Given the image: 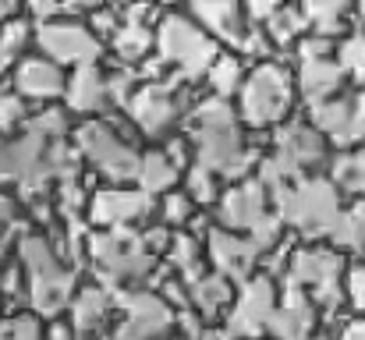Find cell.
<instances>
[{"instance_id":"11","label":"cell","mask_w":365,"mask_h":340,"mask_svg":"<svg viewBox=\"0 0 365 340\" xmlns=\"http://www.w3.org/2000/svg\"><path fill=\"white\" fill-rule=\"evenodd\" d=\"M110 100V86H107V75L100 68H78L75 78L68 82V107L78 113H93L103 110Z\"/></svg>"},{"instance_id":"1","label":"cell","mask_w":365,"mask_h":340,"mask_svg":"<svg viewBox=\"0 0 365 340\" xmlns=\"http://www.w3.org/2000/svg\"><path fill=\"white\" fill-rule=\"evenodd\" d=\"M160 50H163V61H174L178 71H185L188 78L206 75L213 68V61H217V43L206 36V29H199L185 14H167L163 18Z\"/></svg>"},{"instance_id":"22","label":"cell","mask_w":365,"mask_h":340,"mask_svg":"<svg viewBox=\"0 0 365 340\" xmlns=\"http://www.w3.org/2000/svg\"><path fill=\"white\" fill-rule=\"evenodd\" d=\"M7 61H11V57H7V53L0 50V75H4V68H7Z\"/></svg>"},{"instance_id":"21","label":"cell","mask_w":365,"mask_h":340,"mask_svg":"<svg viewBox=\"0 0 365 340\" xmlns=\"http://www.w3.org/2000/svg\"><path fill=\"white\" fill-rule=\"evenodd\" d=\"M344 340H365V323H355V326L344 334Z\"/></svg>"},{"instance_id":"16","label":"cell","mask_w":365,"mask_h":340,"mask_svg":"<svg viewBox=\"0 0 365 340\" xmlns=\"http://www.w3.org/2000/svg\"><path fill=\"white\" fill-rule=\"evenodd\" d=\"M188 195H192L195 202H202V206L213 202V199H217V174L199 163V167L192 170V192H188Z\"/></svg>"},{"instance_id":"5","label":"cell","mask_w":365,"mask_h":340,"mask_svg":"<svg viewBox=\"0 0 365 340\" xmlns=\"http://www.w3.org/2000/svg\"><path fill=\"white\" fill-rule=\"evenodd\" d=\"M39 46L50 53V61H64V64H82L89 68L100 53V43L96 36L78 25V21H46L39 25Z\"/></svg>"},{"instance_id":"20","label":"cell","mask_w":365,"mask_h":340,"mask_svg":"<svg viewBox=\"0 0 365 340\" xmlns=\"http://www.w3.org/2000/svg\"><path fill=\"white\" fill-rule=\"evenodd\" d=\"M341 64L344 68H362L365 71V36H351L341 46Z\"/></svg>"},{"instance_id":"4","label":"cell","mask_w":365,"mask_h":340,"mask_svg":"<svg viewBox=\"0 0 365 340\" xmlns=\"http://www.w3.org/2000/svg\"><path fill=\"white\" fill-rule=\"evenodd\" d=\"M280 206L302 234H319L337 224V192L327 181H302L298 188L287 192Z\"/></svg>"},{"instance_id":"9","label":"cell","mask_w":365,"mask_h":340,"mask_svg":"<svg viewBox=\"0 0 365 340\" xmlns=\"http://www.w3.org/2000/svg\"><path fill=\"white\" fill-rule=\"evenodd\" d=\"M153 210V199L149 192H121V188H110V192H100L93 199V210L89 217L96 224H110V227H124L128 220L142 217Z\"/></svg>"},{"instance_id":"7","label":"cell","mask_w":365,"mask_h":340,"mask_svg":"<svg viewBox=\"0 0 365 340\" xmlns=\"http://www.w3.org/2000/svg\"><path fill=\"white\" fill-rule=\"evenodd\" d=\"M266 199H269V188H266L262 181H245L235 192L224 195L220 217H224L227 227H248V230H255V227L269 217V213H266Z\"/></svg>"},{"instance_id":"13","label":"cell","mask_w":365,"mask_h":340,"mask_svg":"<svg viewBox=\"0 0 365 340\" xmlns=\"http://www.w3.org/2000/svg\"><path fill=\"white\" fill-rule=\"evenodd\" d=\"M235 298V287H231V280L224 277V273H213V277H199L195 280V287H192V302L206 312V316H213L220 305H227Z\"/></svg>"},{"instance_id":"3","label":"cell","mask_w":365,"mask_h":340,"mask_svg":"<svg viewBox=\"0 0 365 340\" xmlns=\"http://www.w3.org/2000/svg\"><path fill=\"white\" fill-rule=\"evenodd\" d=\"M291 103V82L280 68L262 64L259 71H252V78L242 89V113L248 124H273L280 120Z\"/></svg>"},{"instance_id":"12","label":"cell","mask_w":365,"mask_h":340,"mask_svg":"<svg viewBox=\"0 0 365 340\" xmlns=\"http://www.w3.org/2000/svg\"><path fill=\"white\" fill-rule=\"evenodd\" d=\"M298 86H302V93H305L309 100H316V107H319V103H327V100L334 96V89L341 86V68H337L334 61H305Z\"/></svg>"},{"instance_id":"18","label":"cell","mask_w":365,"mask_h":340,"mask_svg":"<svg viewBox=\"0 0 365 340\" xmlns=\"http://www.w3.org/2000/svg\"><path fill=\"white\" fill-rule=\"evenodd\" d=\"M21 120H25V103H21V96H18V93H0V128L11 131V128L21 124Z\"/></svg>"},{"instance_id":"17","label":"cell","mask_w":365,"mask_h":340,"mask_svg":"<svg viewBox=\"0 0 365 340\" xmlns=\"http://www.w3.org/2000/svg\"><path fill=\"white\" fill-rule=\"evenodd\" d=\"M29 39H32L29 21H18V18H14V21H7V25L0 29V50H4L7 57H14V53H18Z\"/></svg>"},{"instance_id":"8","label":"cell","mask_w":365,"mask_h":340,"mask_svg":"<svg viewBox=\"0 0 365 340\" xmlns=\"http://www.w3.org/2000/svg\"><path fill=\"white\" fill-rule=\"evenodd\" d=\"M210 255L217 262V273H224L227 280H245L255 269V255L259 252L245 237H235L227 230H213L210 234Z\"/></svg>"},{"instance_id":"6","label":"cell","mask_w":365,"mask_h":340,"mask_svg":"<svg viewBox=\"0 0 365 340\" xmlns=\"http://www.w3.org/2000/svg\"><path fill=\"white\" fill-rule=\"evenodd\" d=\"M277 316V305H273V287L269 280H255L248 284L231 312V334H259L262 326H269V319Z\"/></svg>"},{"instance_id":"19","label":"cell","mask_w":365,"mask_h":340,"mask_svg":"<svg viewBox=\"0 0 365 340\" xmlns=\"http://www.w3.org/2000/svg\"><path fill=\"white\" fill-rule=\"evenodd\" d=\"M192 195L188 192H170L167 195V202H163V217L170 220V224H185L188 217H192Z\"/></svg>"},{"instance_id":"10","label":"cell","mask_w":365,"mask_h":340,"mask_svg":"<svg viewBox=\"0 0 365 340\" xmlns=\"http://www.w3.org/2000/svg\"><path fill=\"white\" fill-rule=\"evenodd\" d=\"M14 86H18L21 96H36V100L68 93L61 68H57L53 61H46V57H29V61H21V68H18V75H14Z\"/></svg>"},{"instance_id":"14","label":"cell","mask_w":365,"mask_h":340,"mask_svg":"<svg viewBox=\"0 0 365 340\" xmlns=\"http://www.w3.org/2000/svg\"><path fill=\"white\" fill-rule=\"evenodd\" d=\"M103 319H107V298H103V291H86L78 302H75V334L78 337H93L100 326H103Z\"/></svg>"},{"instance_id":"2","label":"cell","mask_w":365,"mask_h":340,"mask_svg":"<svg viewBox=\"0 0 365 340\" xmlns=\"http://www.w3.org/2000/svg\"><path fill=\"white\" fill-rule=\"evenodd\" d=\"M78 149L114 181H131L142 177V160L131 153V145H124L121 135L103 124V120H89L78 128Z\"/></svg>"},{"instance_id":"15","label":"cell","mask_w":365,"mask_h":340,"mask_svg":"<svg viewBox=\"0 0 365 340\" xmlns=\"http://www.w3.org/2000/svg\"><path fill=\"white\" fill-rule=\"evenodd\" d=\"M178 174H181V170L170 163L167 153H149V156H142V185H145L149 195L170 188V185L178 181Z\"/></svg>"}]
</instances>
